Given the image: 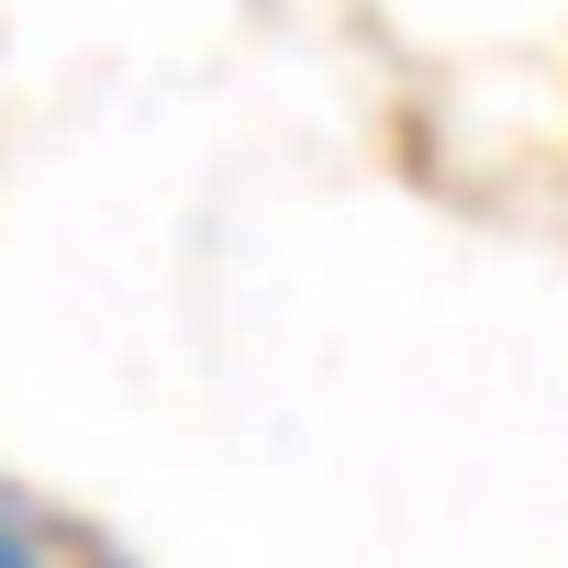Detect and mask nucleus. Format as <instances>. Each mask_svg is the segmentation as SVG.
<instances>
[{
	"label": "nucleus",
	"mask_w": 568,
	"mask_h": 568,
	"mask_svg": "<svg viewBox=\"0 0 568 568\" xmlns=\"http://www.w3.org/2000/svg\"><path fill=\"white\" fill-rule=\"evenodd\" d=\"M0 557H23V524H0Z\"/></svg>",
	"instance_id": "1"
}]
</instances>
